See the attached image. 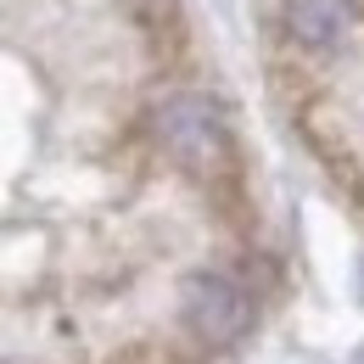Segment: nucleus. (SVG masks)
Segmentation results:
<instances>
[{
    "label": "nucleus",
    "mask_w": 364,
    "mask_h": 364,
    "mask_svg": "<svg viewBox=\"0 0 364 364\" xmlns=\"http://www.w3.org/2000/svg\"><path fill=\"white\" fill-rule=\"evenodd\" d=\"M185 314V336L191 342H235L247 325H252V286L235 280V274H191L180 297Z\"/></svg>",
    "instance_id": "f257e3e1"
}]
</instances>
